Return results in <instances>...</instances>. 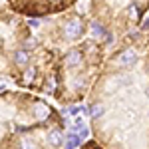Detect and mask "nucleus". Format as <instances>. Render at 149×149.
<instances>
[{
	"mask_svg": "<svg viewBox=\"0 0 149 149\" xmlns=\"http://www.w3.org/2000/svg\"><path fill=\"white\" fill-rule=\"evenodd\" d=\"M86 100L102 147H149V32L133 28L115 40Z\"/></svg>",
	"mask_w": 149,
	"mask_h": 149,
	"instance_id": "obj_1",
	"label": "nucleus"
},
{
	"mask_svg": "<svg viewBox=\"0 0 149 149\" xmlns=\"http://www.w3.org/2000/svg\"><path fill=\"white\" fill-rule=\"evenodd\" d=\"M28 24L54 60L56 90L52 97L62 105L84 102L117 38L90 14L74 10V6L46 16V20L30 18Z\"/></svg>",
	"mask_w": 149,
	"mask_h": 149,
	"instance_id": "obj_2",
	"label": "nucleus"
},
{
	"mask_svg": "<svg viewBox=\"0 0 149 149\" xmlns=\"http://www.w3.org/2000/svg\"><path fill=\"white\" fill-rule=\"evenodd\" d=\"M36 36L22 14L0 10V84L24 90L34 58Z\"/></svg>",
	"mask_w": 149,
	"mask_h": 149,
	"instance_id": "obj_3",
	"label": "nucleus"
},
{
	"mask_svg": "<svg viewBox=\"0 0 149 149\" xmlns=\"http://www.w3.org/2000/svg\"><path fill=\"white\" fill-rule=\"evenodd\" d=\"M149 10V0H90V16L115 38L137 28Z\"/></svg>",
	"mask_w": 149,
	"mask_h": 149,
	"instance_id": "obj_4",
	"label": "nucleus"
},
{
	"mask_svg": "<svg viewBox=\"0 0 149 149\" xmlns=\"http://www.w3.org/2000/svg\"><path fill=\"white\" fill-rule=\"evenodd\" d=\"M8 8L26 18H46L76 6L78 0H6Z\"/></svg>",
	"mask_w": 149,
	"mask_h": 149,
	"instance_id": "obj_5",
	"label": "nucleus"
},
{
	"mask_svg": "<svg viewBox=\"0 0 149 149\" xmlns=\"http://www.w3.org/2000/svg\"><path fill=\"white\" fill-rule=\"evenodd\" d=\"M81 143H84V139L76 133V131H66V135H64V147H81Z\"/></svg>",
	"mask_w": 149,
	"mask_h": 149,
	"instance_id": "obj_6",
	"label": "nucleus"
},
{
	"mask_svg": "<svg viewBox=\"0 0 149 149\" xmlns=\"http://www.w3.org/2000/svg\"><path fill=\"white\" fill-rule=\"evenodd\" d=\"M74 131H76L81 139H88V137H90V133H92L90 125H86V123H84V125H74Z\"/></svg>",
	"mask_w": 149,
	"mask_h": 149,
	"instance_id": "obj_7",
	"label": "nucleus"
},
{
	"mask_svg": "<svg viewBox=\"0 0 149 149\" xmlns=\"http://www.w3.org/2000/svg\"><path fill=\"white\" fill-rule=\"evenodd\" d=\"M81 147H84V149H102V143H100L97 139L93 137V139H88V141H84V143H81Z\"/></svg>",
	"mask_w": 149,
	"mask_h": 149,
	"instance_id": "obj_8",
	"label": "nucleus"
},
{
	"mask_svg": "<svg viewBox=\"0 0 149 149\" xmlns=\"http://www.w3.org/2000/svg\"><path fill=\"white\" fill-rule=\"evenodd\" d=\"M139 30H143V32H149V16L143 20V22H139Z\"/></svg>",
	"mask_w": 149,
	"mask_h": 149,
	"instance_id": "obj_9",
	"label": "nucleus"
}]
</instances>
